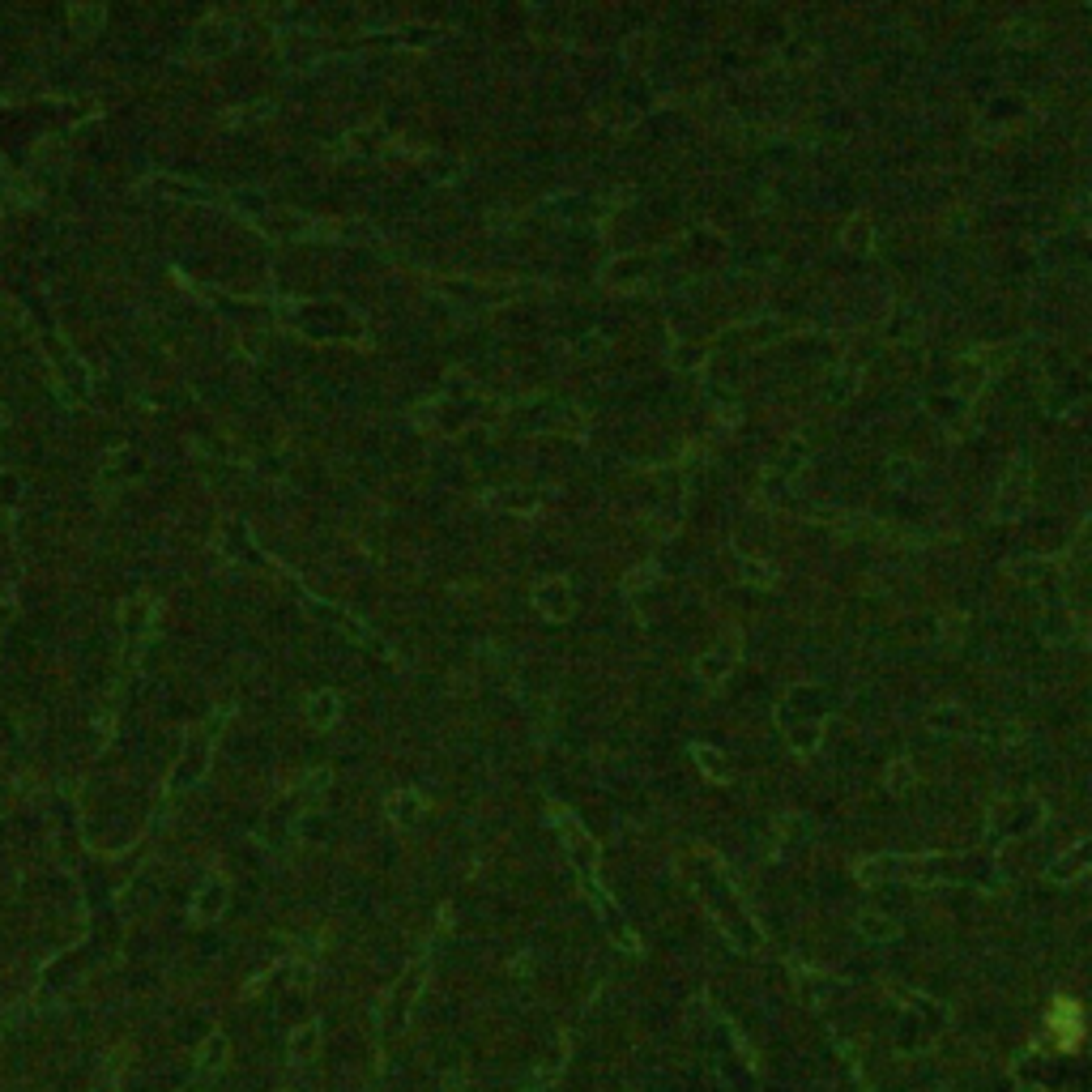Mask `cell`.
<instances>
[{
  "label": "cell",
  "instance_id": "cell-4",
  "mask_svg": "<svg viewBox=\"0 0 1092 1092\" xmlns=\"http://www.w3.org/2000/svg\"><path fill=\"white\" fill-rule=\"evenodd\" d=\"M73 22H77V26H98V22H103V9H95V14H86V9H73Z\"/></svg>",
  "mask_w": 1092,
  "mask_h": 1092
},
{
  "label": "cell",
  "instance_id": "cell-3",
  "mask_svg": "<svg viewBox=\"0 0 1092 1092\" xmlns=\"http://www.w3.org/2000/svg\"><path fill=\"white\" fill-rule=\"evenodd\" d=\"M222 900H227V897H222V888H213L210 897H205V900H201V905H196V917H210V913L218 909V905H222Z\"/></svg>",
  "mask_w": 1092,
  "mask_h": 1092
},
{
  "label": "cell",
  "instance_id": "cell-2",
  "mask_svg": "<svg viewBox=\"0 0 1092 1092\" xmlns=\"http://www.w3.org/2000/svg\"><path fill=\"white\" fill-rule=\"evenodd\" d=\"M308 713H311V721H333L338 717V696L333 691H316L308 700Z\"/></svg>",
  "mask_w": 1092,
  "mask_h": 1092
},
{
  "label": "cell",
  "instance_id": "cell-1",
  "mask_svg": "<svg viewBox=\"0 0 1092 1092\" xmlns=\"http://www.w3.org/2000/svg\"><path fill=\"white\" fill-rule=\"evenodd\" d=\"M534 602H538V610L542 615H551V619H564V615H568V593H564L559 585H538Z\"/></svg>",
  "mask_w": 1092,
  "mask_h": 1092
}]
</instances>
